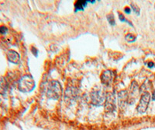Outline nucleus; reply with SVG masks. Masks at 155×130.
Returning <instances> with one entry per match:
<instances>
[{"label":"nucleus","mask_w":155,"mask_h":130,"mask_svg":"<svg viewBox=\"0 0 155 130\" xmlns=\"http://www.w3.org/2000/svg\"><path fill=\"white\" fill-rule=\"evenodd\" d=\"M62 95V87L60 83L57 80H52L49 83L47 89V96L52 100H59Z\"/></svg>","instance_id":"1"},{"label":"nucleus","mask_w":155,"mask_h":130,"mask_svg":"<svg viewBox=\"0 0 155 130\" xmlns=\"http://www.w3.org/2000/svg\"><path fill=\"white\" fill-rule=\"evenodd\" d=\"M35 81L30 76H24L19 82V89L23 92H30L35 88Z\"/></svg>","instance_id":"2"},{"label":"nucleus","mask_w":155,"mask_h":130,"mask_svg":"<svg viewBox=\"0 0 155 130\" xmlns=\"http://www.w3.org/2000/svg\"><path fill=\"white\" fill-rule=\"evenodd\" d=\"M150 94L148 92H144L142 94L140 100L139 104H138L137 107V110L140 114H143L147 111L148 108V105L150 104Z\"/></svg>","instance_id":"3"},{"label":"nucleus","mask_w":155,"mask_h":130,"mask_svg":"<svg viewBox=\"0 0 155 130\" xmlns=\"http://www.w3.org/2000/svg\"><path fill=\"white\" fill-rule=\"evenodd\" d=\"M104 104L105 110L107 112H113L116 110V98H115L114 93H108L106 94Z\"/></svg>","instance_id":"4"},{"label":"nucleus","mask_w":155,"mask_h":130,"mask_svg":"<svg viewBox=\"0 0 155 130\" xmlns=\"http://www.w3.org/2000/svg\"><path fill=\"white\" fill-rule=\"evenodd\" d=\"M106 97L101 91H94L91 94V101L95 106H101L105 103Z\"/></svg>","instance_id":"5"},{"label":"nucleus","mask_w":155,"mask_h":130,"mask_svg":"<svg viewBox=\"0 0 155 130\" xmlns=\"http://www.w3.org/2000/svg\"><path fill=\"white\" fill-rule=\"evenodd\" d=\"M101 82L106 86L111 85L114 79V73L112 70H105L101 75Z\"/></svg>","instance_id":"6"},{"label":"nucleus","mask_w":155,"mask_h":130,"mask_svg":"<svg viewBox=\"0 0 155 130\" xmlns=\"http://www.w3.org/2000/svg\"><path fill=\"white\" fill-rule=\"evenodd\" d=\"M138 90H139V86L135 81H134L130 87V94L128 93L129 101H130L131 100H132V101H134L135 100V98H137L140 92Z\"/></svg>","instance_id":"7"},{"label":"nucleus","mask_w":155,"mask_h":130,"mask_svg":"<svg viewBox=\"0 0 155 130\" xmlns=\"http://www.w3.org/2000/svg\"><path fill=\"white\" fill-rule=\"evenodd\" d=\"M119 97V105L122 108H124L126 106L127 102L129 101L128 92L127 91H121L118 94Z\"/></svg>","instance_id":"8"},{"label":"nucleus","mask_w":155,"mask_h":130,"mask_svg":"<svg viewBox=\"0 0 155 130\" xmlns=\"http://www.w3.org/2000/svg\"><path fill=\"white\" fill-rule=\"evenodd\" d=\"M7 59L10 63H13V64H17L20 60V55L16 51L9 50L7 52Z\"/></svg>","instance_id":"9"},{"label":"nucleus","mask_w":155,"mask_h":130,"mask_svg":"<svg viewBox=\"0 0 155 130\" xmlns=\"http://www.w3.org/2000/svg\"><path fill=\"white\" fill-rule=\"evenodd\" d=\"M76 94H77V91H76L75 87H71V86H68L65 91V98H69V100L71 99H74L75 98Z\"/></svg>","instance_id":"10"},{"label":"nucleus","mask_w":155,"mask_h":130,"mask_svg":"<svg viewBox=\"0 0 155 130\" xmlns=\"http://www.w3.org/2000/svg\"><path fill=\"white\" fill-rule=\"evenodd\" d=\"M88 2H89V1H86V0H78V1H76L75 3H74L75 12L83 10Z\"/></svg>","instance_id":"11"},{"label":"nucleus","mask_w":155,"mask_h":130,"mask_svg":"<svg viewBox=\"0 0 155 130\" xmlns=\"http://www.w3.org/2000/svg\"><path fill=\"white\" fill-rule=\"evenodd\" d=\"M6 91V82L3 78L0 80V94H3Z\"/></svg>","instance_id":"12"},{"label":"nucleus","mask_w":155,"mask_h":130,"mask_svg":"<svg viewBox=\"0 0 155 130\" xmlns=\"http://www.w3.org/2000/svg\"><path fill=\"white\" fill-rule=\"evenodd\" d=\"M125 39L127 42L129 43H132L134 42L137 39V37L135 35H134L133 34H127V35L125 36Z\"/></svg>","instance_id":"13"},{"label":"nucleus","mask_w":155,"mask_h":130,"mask_svg":"<svg viewBox=\"0 0 155 130\" xmlns=\"http://www.w3.org/2000/svg\"><path fill=\"white\" fill-rule=\"evenodd\" d=\"M107 20L109 21V24L111 26H115L116 25V21H115V17L113 13H109L107 15Z\"/></svg>","instance_id":"14"},{"label":"nucleus","mask_w":155,"mask_h":130,"mask_svg":"<svg viewBox=\"0 0 155 130\" xmlns=\"http://www.w3.org/2000/svg\"><path fill=\"white\" fill-rule=\"evenodd\" d=\"M118 14H119V19H120V21H122V22H126V23H128V24H130V26H132V27H134V25H133V23H130V22L128 20H127V19H126L125 16H124V15L122 14L121 13H119Z\"/></svg>","instance_id":"15"},{"label":"nucleus","mask_w":155,"mask_h":130,"mask_svg":"<svg viewBox=\"0 0 155 130\" xmlns=\"http://www.w3.org/2000/svg\"><path fill=\"white\" fill-rule=\"evenodd\" d=\"M131 7H132V9H133V10H134V13H135L137 15H138V16H139L140 13V9L139 6H138L137 5L134 4V3H131Z\"/></svg>","instance_id":"16"},{"label":"nucleus","mask_w":155,"mask_h":130,"mask_svg":"<svg viewBox=\"0 0 155 130\" xmlns=\"http://www.w3.org/2000/svg\"><path fill=\"white\" fill-rule=\"evenodd\" d=\"M8 31L7 27H4V26H2V27H0V34H5L6 32Z\"/></svg>","instance_id":"17"},{"label":"nucleus","mask_w":155,"mask_h":130,"mask_svg":"<svg viewBox=\"0 0 155 130\" xmlns=\"http://www.w3.org/2000/svg\"><path fill=\"white\" fill-rule=\"evenodd\" d=\"M32 52H33V53H34V55H35L36 57H37V53H38V50H37V48H34V47H33V48H32Z\"/></svg>","instance_id":"18"},{"label":"nucleus","mask_w":155,"mask_h":130,"mask_svg":"<svg viewBox=\"0 0 155 130\" xmlns=\"http://www.w3.org/2000/svg\"><path fill=\"white\" fill-rule=\"evenodd\" d=\"M124 12H125L127 14H130L131 13V9L129 7H125L124 8Z\"/></svg>","instance_id":"19"},{"label":"nucleus","mask_w":155,"mask_h":130,"mask_svg":"<svg viewBox=\"0 0 155 130\" xmlns=\"http://www.w3.org/2000/svg\"><path fill=\"white\" fill-rule=\"evenodd\" d=\"M147 66L149 68H153L154 67V63H153V62H149V63H147Z\"/></svg>","instance_id":"20"},{"label":"nucleus","mask_w":155,"mask_h":130,"mask_svg":"<svg viewBox=\"0 0 155 130\" xmlns=\"http://www.w3.org/2000/svg\"><path fill=\"white\" fill-rule=\"evenodd\" d=\"M152 100L155 101V91L153 92V94H152Z\"/></svg>","instance_id":"21"}]
</instances>
